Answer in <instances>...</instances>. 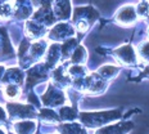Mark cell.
<instances>
[{
    "label": "cell",
    "mask_w": 149,
    "mask_h": 134,
    "mask_svg": "<svg viewBox=\"0 0 149 134\" xmlns=\"http://www.w3.org/2000/svg\"><path fill=\"white\" fill-rule=\"evenodd\" d=\"M118 22L121 23H125V25H129V23H132L135 21L136 15H135V12L132 8L130 7H126V8H122L121 11L118 12Z\"/></svg>",
    "instance_id": "cell-7"
},
{
    "label": "cell",
    "mask_w": 149,
    "mask_h": 134,
    "mask_svg": "<svg viewBox=\"0 0 149 134\" xmlns=\"http://www.w3.org/2000/svg\"><path fill=\"white\" fill-rule=\"evenodd\" d=\"M3 72H4V67H3V66H0V77L3 76Z\"/></svg>",
    "instance_id": "cell-17"
},
{
    "label": "cell",
    "mask_w": 149,
    "mask_h": 134,
    "mask_svg": "<svg viewBox=\"0 0 149 134\" xmlns=\"http://www.w3.org/2000/svg\"><path fill=\"white\" fill-rule=\"evenodd\" d=\"M8 111L12 117H18V119H26V117H32L35 115V111L31 106H22V105H8Z\"/></svg>",
    "instance_id": "cell-2"
},
{
    "label": "cell",
    "mask_w": 149,
    "mask_h": 134,
    "mask_svg": "<svg viewBox=\"0 0 149 134\" xmlns=\"http://www.w3.org/2000/svg\"><path fill=\"white\" fill-rule=\"evenodd\" d=\"M0 134H4V133H3V130H0Z\"/></svg>",
    "instance_id": "cell-18"
},
{
    "label": "cell",
    "mask_w": 149,
    "mask_h": 134,
    "mask_svg": "<svg viewBox=\"0 0 149 134\" xmlns=\"http://www.w3.org/2000/svg\"><path fill=\"white\" fill-rule=\"evenodd\" d=\"M40 115H41V119H45V120H49V121H58L59 120V117H58L57 115H55V112L52 111L50 108H44V110H41Z\"/></svg>",
    "instance_id": "cell-13"
},
{
    "label": "cell",
    "mask_w": 149,
    "mask_h": 134,
    "mask_svg": "<svg viewBox=\"0 0 149 134\" xmlns=\"http://www.w3.org/2000/svg\"><path fill=\"white\" fill-rule=\"evenodd\" d=\"M35 129V123L32 121H21L15 124V130L18 134H31Z\"/></svg>",
    "instance_id": "cell-10"
},
{
    "label": "cell",
    "mask_w": 149,
    "mask_h": 134,
    "mask_svg": "<svg viewBox=\"0 0 149 134\" xmlns=\"http://www.w3.org/2000/svg\"><path fill=\"white\" fill-rule=\"evenodd\" d=\"M121 116V110H113V111H102V112H82L80 114V120L82 124L90 128L102 126L104 124L118 119Z\"/></svg>",
    "instance_id": "cell-1"
},
{
    "label": "cell",
    "mask_w": 149,
    "mask_h": 134,
    "mask_svg": "<svg viewBox=\"0 0 149 134\" xmlns=\"http://www.w3.org/2000/svg\"><path fill=\"white\" fill-rule=\"evenodd\" d=\"M42 102L46 106H58L62 105L64 102V94L61 90L53 88L50 85L48 89V92L45 93V95H42Z\"/></svg>",
    "instance_id": "cell-3"
},
{
    "label": "cell",
    "mask_w": 149,
    "mask_h": 134,
    "mask_svg": "<svg viewBox=\"0 0 149 134\" xmlns=\"http://www.w3.org/2000/svg\"><path fill=\"white\" fill-rule=\"evenodd\" d=\"M132 126H134L132 123H120V124H116V125H111V126L103 128V129H99L97 134H125Z\"/></svg>",
    "instance_id": "cell-4"
},
{
    "label": "cell",
    "mask_w": 149,
    "mask_h": 134,
    "mask_svg": "<svg viewBox=\"0 0 149 134\" xmlns=\"http://www.w3.org/2000/svg\"><path fill=\"white\" fill-rule=\"evenodd\" d=\"M72 61L74 63H80V62L85 61V49H84L82 46H80V48H77L76 51H74Z\"/></svg>",
    "instance_id": "cell-14"
},
{
    "label": "cell",
    "mask_w": 149,
    "mask_h": 134,
    "mask_svg": "<svg viewBox=\"0 0 149 134\" xmlns=\"http://www.w3.org/2000/svg\"><path fill=\"white\" fill-rule=\"evenodd\" d=\"M1 120H5V112H4V110H3L1 107H0V121Z\"/></svg>",
    "instance_id": "cell-16"
},
{
    "label": "cell",
    "mask_w": 149,
    "mask_h": 134,
    "mask_svg": "<svg viewBox=\"0 0 149 134\" xmlns=\"http://www.w3.org/2000/svg\"><path fill=\"white\" fill-rule=\"evenodd\" d=\"M4 93H5V95H7L8 98H15L18 94H19V90H18V88L15 85H8V86H5V89H4Z\"/></svg>",
    "instance_id": "cell-15"
},
{
    "label": "cell",
    "mask_w": 149,
    "mask_h": 134,
    "mask_svg": "<svg viewBox=\"0 0 149 134\" xmlns=\"http://www.w3.org/2000/svg\"><path fill=\"white\" fill-rule=\"evenodd\" d=\"M13 13V7H12V4H1L0 5V18H3V20H7L9 18Z\"/></svg>",
    "instance_id": "cell-11"
},
{
    "label": "cell",
    "mask_w": 149,
    "mask_h": 134,
    "mask_svg": "<svg viewBox=\"0 0 149 134\" xmlns=\"http://www.w3.org/2000/svg\"><path fill=\"white\" fill-rule=\"evenodd\" d=\"M55 14L59 18L70 15V0H55Z\"/></svg>",
    "instance_id": "cell-8"
},
{
    "label": "cell",
    "mask_w": 149,
    "mask_h": 134,
    "mask_svg": "<svg viewBox=\"0 0 149 134\" xmlns=\"http://www.w3.org/2000/svg\"><path fill=\"white\" fill-rule=\"evenodd\" d=\"M71 35H73V30H72V27L68 26L66 23L57 25L50 32L52 39H57V40H61V39H63V37H67Z\"/></svg>",
    "instance_id": "cell-5"
},
{
    "label": "cell",
    "mask_w": 149,
    "mask_h": 134,
    "mask_svg": "<svg viewBox=\"0 0 149 134\" xmlns=\"http://www.w3.org/2000/svg\"><path fill=\"white\" fill-rule=\"evenodd\" d=\"M61 117L62 120H73L76 117V110L71 107H63L61 110Z\"/></svg>",
    "instance_id": "cell-12"
},
{
    "label": "cell",
    "mask_w": 149,
    "mask_h": 134,
    "mask_svg": "<svg viewBox=\"0 0 149 134\" xmlns=\"http://www.w3.org/2000/svg\"><path fill=\"white\" fill-rule=\"evenodd\" d=\"M59 132L62 134H86L79 124H64L59 126Z\"/></svg>",
    "instance_id": "cell-9"
},
{
    "label": "cell",
    "mask_w": 149,
    "mask_h": 134,
    "mask_svg": "<svg viewBox=\"0 0 149 134\" xmlns=\"http://www.w3.org/2000/svg\"><path fill=\"white\" fill-rule=\"evenodd\" d=\"M116 54L118 55V60H121L123 63H134L135 62V54L134 51L131 49V46L125 45L122 48L117 49Z\"/></svg>",
    "instance_id": "cell-6"
}]
</instances>
